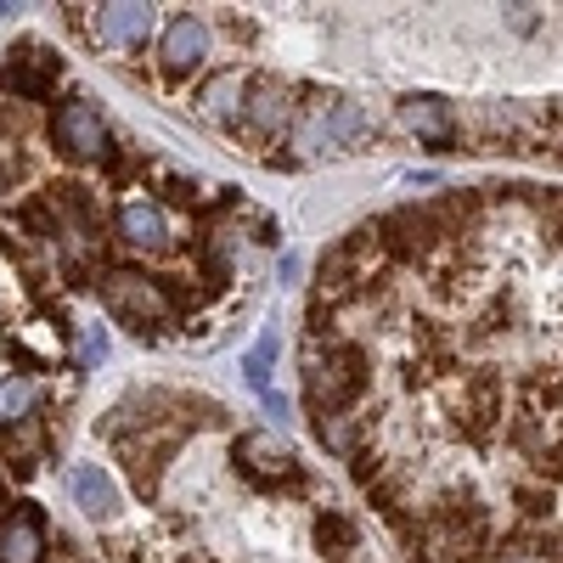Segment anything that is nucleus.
<instances>
[{"label": "nucleus", "instance_id": "f257e3e1", "mask_svg": "<svg viewBox=\"0 0 563 563\" xmlns=\"http://www.w3.org/2000/svg\"><path fill=\"white\" fill-rule=\"evenodd\" d=\"M102 294H108L113 316L135 321L141 333H147V327H158V321L169 316L164 288H158V282H147V276H130V271H119V276H108V282H102Z\"/></svg>", "mask_w": 563, "mask_h": 563}, {"label": "nucleus", "instance_id": "f03ea898", "mask_svg": "<svg viewBox=\"0 0 563 563\" xmlns=\"http://www.w3.org/2000/svg\"><path fill=\"white\" fill-rule=\"evenodd\" d=\"M310 389H316V406H344L355 389H361V355L355 350H327V366L310 355Z\"/></svg>", "mask_w": 563, "mask_h": 563}, {"label": "nucleus", "instance_id": "7ed1b4c3", "mask_svg": "<svg viewBox=\"0 0 563 563\" xmlns=\"http://www.w3.org/2000/svg\"><path fill=\"white\" fill-rule=\"evenodd\" d=\"M153 23H158L153 7H141V0H113V7L97 12V23H90V29H97L102 45H141V40L153 34Z\"/></svg>", "mask_w": 563, "mask_h": 563}, {"label": "nucleus", "instance_id": "20e7f679", "mask_svg": "<svg viewBox=\"0 0 563 563\" xmlns=\"http://www.w3.org/2000/svg\"><path fill=\"white\" fill-rule=\"evenodd\" d=\"M57 141L74 153V158H97L108 147V130H102V113L90 108V102H68L57 113Z\"/></svg>", "mask_w": 563, "mask_h": 563}, {"label": "nucleus", "instance_id": "39448f33", "mask_svg": "<svg viewBox=\"0 0 563 563\" xmlns=\"http://www.w3.org/2000/svg\"><path fill=\"white\" fill-rule=\"evenodd\" d=\"M158 57H164V68H169V74H192V68L209 57V29H203L198 18H175V23L164 29Z\"/></svg>", "mask_w": 563, "mask_h": 563}, {"label": "nucleus", "instance_id": "423d86ee", "mask_svg": "<svg viewBox=\"0 0 563 563\" xmlns=\"http://www.w3.org/2000/svg\"><path fill=\"white\" fill-rule=\"evenodd\" d=\"M361 130V113L350 108V102H333V108H316L310 119H305V130H299V147H310V153H333V147H344V141Z\"/></svg>", "mask_w": 563, "mask_h": 563}, {"label": "nucleus", "instance_id": "0eeeda50", "mask_svg": "<svg viewBox=\"0 0 563 563\" xmlns=\"http://www.w3.org/2000/svg\"><path fill=\"white\" fill-rule=\"evenodd\" d=\"M400 124L422 141H434V147H445V141L456 135V119H451V102L440 97H406L400 102Z\"/></svg>", "mask_w": 563, "mask_h": 563}, {"label": "nucleus", "instance_id": "6e6552de", "mask_svg": "<svg viewBox=\"0 0 563 563\" xmlns=\"http://www.w3.org/2000/svg\"><path fill=\"white\" fill-rule=\"evenodd\" d=\"M68 490H74V501L90 512V519H113L119 512V490H113V479L102 474L97 462H79L68 474Z\"/></svg>", "mask_w": 563, "mask_h": 563}, {"label": "nucleus", "instance_id": "1a4fd4ad", "mask_svg": "<svg viewBox=\"0 0 563 563\" xmlns=\"http://www.w3.org/2000/svg\"><path fill=\"white\" fill-rule=\"evenodd\" d=\"M40 552H45V530L34 512L0 519V563H40Z\"/></svg>", "mask_w": 563, "mask_h": 563}, {"label": "nucleus", "instance_id": "9d476101", "mask_svg": "<svg viewBox=\"0 0 563 563\" xmlns=\"http://www.w3.org/2000/svg\"><path fill=\"white\" fill-rule=\"evenodd\" d=\"M238 456L254 467V474H294V445L282 440V434H271V429L243 434L238 440Z\"/></svg>", "mask_w": 563, "mask_h": 563}, {"label": "nucleus", "instance_id": "9b49d317", "mask_svg": "<svg viewBox=\"0 0 563 563\" xmlns=\"http://www.w3.org/2000/svg\"><path fill=\"white\" fill-rule=\"evenodd\" d=\"M119 231H124L130 249H164V243H169L164 209H153V203H124V209H119Z\"/></svg>", "mask_w": 563, "mask_h": 563}, {"label": "nucleus", "instance_id": "f8f14e48", "mask_svg": "<svg viewBox=\"0 0 563 563\" xmlns=\"http://www.w3.org/2000/svg\"><path fill=\"white\" fill-rule=\"evenodd\" d=\"M243 97H249V79L231 68V74H214V79L203 85L198 102H203L209 119H238V113H243Z\"/></svg>", "mask_w": 563, "mask_h": 563}, {"label": "nucleus", "instance_id": "ddd939ff", "mask_svg": "<svg viewBox=\"0 0 563 563\" xmlns=\"http://www.w3.org/2000/svg\"><path fill=\"white\" fill-rule=\"evenodd\" d=\"M7 79H12V90H23V97H45V90H52V79H57V57L23 52V63H18Z\"/></svg>", "mask_w": 563, "mask_h": 563}, {"label": "nucleus", "instance_id": "4468645a", "mask_svg": "<svg viewBox=\"0 0 563 563\" xmlns=\"http://www.w3.org/2000/svg\"><path fill=\"white\" fill-rule=\"evenodd\" d=\"M271 361H276V333H271V327H265V333H260V344L243 355V372H249V384L265 395L271 389Z\"/></svg>", "mask_w": 563, "mask_h": 563}, {"label": "nucleus", "instance_id": "2eb2a0df", "mask_svg": "<svg viewBox=\"0 0 563 563\" xmlns=\"http://www.w3.org/2000/svg\"><path fill=\"white\" fill-rule=\"evenodd\" d=\"M34 406V384L29 378H0V422H23Z\"/></svg>", "mask_w": 563, "mask_h": 563}, {"label": "nucleus", "instance_id": "dca6fc26", "mask_svg": "<svg viewBox=\"0 0 563 563\" xmlns=\"http://www.w3.org/2000/svg\"><path fill=\"white\" fill-rule=\"evenodd\" d=\"M249 119H254L260 130H271V124L282 119V90H276L271 79H265V85L254 90V108H249Z\"/></svg>", "mask_w": 563, "mask_h": 563}, {"label": "nucleus", "instance_id": "f3484780", "mask_svg": "<svg viewBox=\"0 0 563 563\" xmlns=\"http://www.w3.org/2000/svg\"><path fill=\"white\" fill-rule=\"evenodd\" d=\"M108 355V333H102V327H85V344H79V361L85 366H97Z\"/></svg>", "mask_w": 563, "mask_h": 563}, {"label": "nucleus", "instance_id": "a211bd4d", "mask_svg": "<svg viewBox=\"0 0 563 563\" xmlns=\"http://www.w3.org/2000/svg\"><path fill=\"white\" fill-rule=\"evenodd\" d=\"M316 536H321V547H350V525L344 519H321Z\"/></svg>", "mask_w": 563, "mask_h": 563}, {"label": "nucleus", "instance_id": "6ab92c4d", "mask_svg": "<svg viewBox=\"0 0 563 563\" xmlns=\"http://www.w3.org/2000/svg\"><path fill=\"white\" fill-rule=\"evenodd\" d=\"M496 563H547L541 552H507V558H496Z\"/></svg>", "mask_w": 563, "mask_h": 563}]
</instances>
